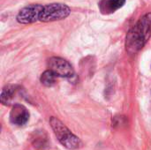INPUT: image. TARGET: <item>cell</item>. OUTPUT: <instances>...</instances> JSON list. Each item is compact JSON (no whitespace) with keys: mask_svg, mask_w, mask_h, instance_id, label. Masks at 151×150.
Listing matches in <instances>:
<instances>
[{"mask_svg":"<svg viewBox=\"0 0 151 150\" xmlns=\"http://www.w3.org/2000/svg\"><path fill=\"white\" fill-rule=\"evenodd\" d=\"M48 66L49 70L52 71L58 77L71 78L74 75V70L71 64L62 57H50L48 61Z\"/></svg>","mask_w":151,"mask_h":150,"instance_id":"4","label":"cell"},{"mask_svg":"<svg viewBox=\"0 0 151 150\" xmlns=\"http://www.w3.org/2000/svg\"><path fill=\"white\" fill-rule=\"evenodd\" d=\"M29 119V112L27 108L21 104L16 103L13 105L10 112V121L15 126H24Z\"/></svg>","mask_w":151,"mask_h":150,"instance_id":"6","label":"cell"},{"mask_svg":"<svg viewBox=\"0 0 151 150\" xmlns=\"http://www.w3.org/2000/svg\"><path fill=\"white\" fill-rule=\"evenodd\" d=\"M151 36V12L143 15L127 32L126 50L130 54L139 52Z\"/></svg>","mask_w":151,"mask_h":150,"instance_id":"1","label":"cell"},{"mask_svg":"<svg viewBox=\"0 0 151 150\" xmlns=\"http://www.w3.org/2000/svg\"><path fill=\"white\" fill-rule=\"evenodd\" d=\"M19 89L18 86L14 85H6L1 93V103L4 105H10L12 103L14 95H16Z\"/></svg>","mask_w":151,"mask_h":150,"instance_id":"8","label":"cell"},{"mask_svg":"<svg viewBox=\"0 0 151 150\" xmlns=\"http://www.w3.org/2000/svg\"><path fill=\"white\" fill-rule=\"evenodd\" d=\"M71 13L69 6L60 3L50 4L43 6V10L40 15L39 20L42 22H51L60 20L68 17Z\"/></svg>","mask_w":151,"mask_h":150,"instance_id":"3","label":"cell"},{"mask_svg":"<svg viewBox=\"0 0 151 150\" xmlns=\"http://www.w3.org/2000/svg\"><path fill=\"white\" fill-rule=\"evenodd\" d=\"M43 10V6L39 4H29L23 9H21L16 19L20 24H31L37 20H39L40 15Z\"/></svg>","mask_w":151,"mask_h":150,"instance_id":"5","label":"cell"},{"mask_svg":"<svg viewBox=\"0 0 151 150\" xmlns=\"http://www.w3.org/2000/svg\"><path fill=\"white\" fill-rule=\"evenodd\" d=\"M50 126L58 141L67 149L74 150L82 147V141L74 135L58 118L51 117L50 119Z\"/></svg>","mask_w":151,"mask_h":150,"instance_id":"2","label":"cell"},{"mask_svg":"<svg viewBox=\"0 0 151 150\" xmlns=\"http://www.w3.org/2000/svg\"><path fill=\"white\" fill-rule=\"evenodd\" d=\"M126 0H101L98 7L102 14L108 15L124 6Z\"/></svg>","mask_w":151,"mask_h":150,"instance_id":"7","label":"cell"},{"mask_svg":"<svg viewBox=\"0 0 151 150\" xmlns=\"http://www.w3.org/2000/svg\"><path fill=\"white\" fill-rule=\"evenodd\" d=\"M58 76L50 70H47L44 72L42 73L40 80L42 82V85L46 86V87H52L55 85L56 83V78Z\"/></svg>","mask_w":151,"mask_h":150,"instance_id":"9","label":"cell"}]
</instances>
